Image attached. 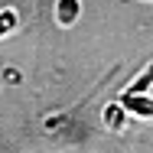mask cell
<instances>
[{
    "label": "cell",
    "mask_w": 153,
    "mask_h": 153,
    "mask_svg": "<svg viewBox=\"0 0 153 153\" xmlns=\"http://www.w3.org/2000/svg\"><path fill=\"white\" fill-rule=\"evenodd\" d=\"M117 104L127 111V117H153V94H117Z\"/></svg>",
    "instance_id": "obj_1"
},
{
    "label": "cell",
    "mask_w": 153,
    "mask_h": 153,
    "mask_svg": "<svg viewBox=\"0 0 153 153\" xmlns=\"http://www.w3.org/2000/svg\"><path fill=\"white\" fill-rule=\"evenodd\" d=\"M52 16H56V23H59L62 30L75 26V23H78V16H82V0H56Z\"/></svg>",
    "instance_id": "obj_2"
},
{
    "label": "cell",
    "mask_w": 153,
    "mask_h": 153,
    "mask_svg": "<svg viewBox=\"0 0 153 153\" xmlns=\"http://www.w3.org/2000/svg\"><path fill=\"white\" fill-rule=\"evenodd\" d=\"M101 124H104L108 130H114V134H117V130H124V127H127V111H124L117 101H111V104L101 111Z\"/></svg>",
    "instance_id": "obj_3"
},
{
    "label": "cell",
    "mask_w": 153,
    "mask_h": 153,
    "mask_svg": "<svg viewBox=\"0 0 153 153\" xmlns=\"http://www.w3.org/2000/svg\"><path fill=\"white\" fill-rule=\"evenodd\" d=\"M150 85H153V62L134 78V82H130V85H127V88H124L121 94H147V91H150Z\"/></svg>",
    "instance_id": "obj_4"
},
{
    "label": "cell",
    "mask_w": 153,
    "mask_h": 153,
    "mask_svg": "<svg viewBox=\"0 0 153 153\" xmlns=\"http://www.w3.org/2000/svg\"><path fill=\"white\" fill-rule=\"evenodd\" d=\"M16 26H20V13H16L13 7H3V10H0V39H7Z\"/></svg>",
    "instance_id": "obj_5"
}]
</instances>
